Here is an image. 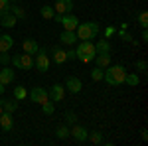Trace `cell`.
I'll return each instance as SVG.
<instances>
[{"label": "cell", "mask_w": 148, "mask_h": 146, "mask_svg": "<svg viewBox=\"0 0 148 146\" xmlns=\"http://www.w3.org/2000/svg\"><path fill=\"white\" fill-rule=\"evenodd\" d=\"M69 136H73L77 142H85L87 136H89V130L85 126H81V124H73V128L69 130Z\"/></svg>", "instance_id": "cell-8"}, {"label": "cell", "mask_w": 148, "mask_h": 146, "mask_svg": "<svg viewBox=\"0 0 148 146\" xmlns=\"http://www.w3.org/2000/svg\"><path fill=\"white\" fill-rule=\"evenodd\" d=\"M56 134H57L59 140H65V138L69 136V126H59V128L56 130Z\"/></svg>", "instance_id": "cell-29"}, {"label": "cell", "mask_w": 148, "mask_h": 146, "mask_svg": "<svg viewBox=\"0 0 148 146\" xmlns=\"http://www.w3.org/2000/svg\"><path fill=\"white\" fill-rule=\"evenodd\" d=\"M10 2H18V0H10Z\"/></svg>", "instance_id": "cell-42"}, {"label": "cell", "mask_w": 148, "mask_h": 146, "mask_svg": "<svg viewBox=\"0 0 148 146\" xmlns=\"http://www.w3.org/2000/svg\"><path fill=\"white\" fill-rule=\"evenodd\" d=\"M53 111H56V103L53 101L47 99V101L42 103V112H44V114H53Z\"/></svg>", "instance_id": "cell-22"}, {"label": "cell", "mask_w": 148, "mask_h": 146, "mask_svg": "<svg viewBox=\"0 0 148 146\" xmlns=\"http://www.w3.org/2000/svg\"><path fill=\"white\" fill-rule=\"evenodd\" d=\"M140 136H142V140H146V138H148V130H146V128L140 130Z\"/></svg>", "instance_id": "cell-37"}, {"label": "cell", "mask_w": 148, "mask_h": 146, "mask_svg": "<svg viewBox=\"0 0 148 146\" xmlns=\"http://www.w3.org/2000/svg\"><path fill=\"white\" fill-rule=\"evenodd\" d=\"M59 40H61V44H65V45H73V44L79 42V40H77V34H75L73 30H63L61 36H59Z\"/></svg>", "instance_id": "cell-14"}, {"label": "cell", "mask_w": 148, "mask_h": 146, "mask_svg": "<svg viewBox=\"0 0 148 146\" xmlns=\"http://www.w3.org/2000/svg\"><path fill=\"white\" fill-rule=\"evenodd\" d=\"M142 40H144V42H148V32H146V30L142 32Z\"/></svg>", "instance_id": "cell-39"}, {"label": "cell", "mask_w": 148, "mask_h": 146, "mask_svg": "<svg viewBox=\"0 0 148 146\" xmlns=\"http://www.w3.org/2000/svg\"><path fill=\"white\" fill-rule=\"evenodd\" d=\"M87 138L91 140L93 144H103V134H101V132H97V130H95V132H89Z\"/></svg>", "instance_id": "cell-28"}, {"label": "cell", "mask_w": 148, "mask_h": 146, "mask_svg": "<svg viewBox=\"0 0 148 146\" xmlns=\"http://www.w3.org/2000/svg\"><path fill=\"white\" fill-rule=\"evenodd\" d=\"M10 12L16 16V18H26V12H24L20 6H12V4H10Z\"/></svg>", "instance_id": "cell-30"}, {"label": "cell", "mask_w": 148, "mask_h": 146, "mask_svg": "<svg viewBox=\"0 0 148 146\" xmlns=\"http://www.w3.org/2000/svg\"><path fill=\"white\" fill-rule=\"evenodd\" d=\"M63 95H65V87H63V85H59V83L51 85V87L47 89V97H49V101H53V103L63 101Z\"/></svg>", "instance_id": "cell-7"}, {"label": "cell", "mask_w": 148, "mask_h": 146, "mask_svg": "<svg viewBox=\"0 0 148 146\" xmlns=\"http://www.w3.org/2000/svg\"><path fill=\"white\" fill-rule=\"evenodd\" d=\"M107 71L103 79L109 83V85H123L125 83V77H126V69L123 65H107Z\"/></svg>", "instance_id": "cell-2"}, {"label": "cell", "mask_w": 148, "mask_h": 146, "mask_svg": "<svg viewBox=\"0 0 148 146\" xmlns=\"http://www.w3.org/2000/svg\"><path fill=\"white\" fill-rule=\"evenodd\" d=\"M75 53H77V59L79 61H83V63H89V61H93L95 59V56H97V51H95V44L93 42H79V45L75 47Z\"/></svg>", "instance_id": "cell-3"}, {"label": "cell", "mask_w": 148, "mask_h": 146, "mask_svg": "<svg viewBox=\"0 0 148 146\" xmlns=\"http://www.w3.org/2000/svg\"><path fill=\"white\" fill-rule=\"evenodd\" d=\"M2 95H4V85L0 83V97H2Z\"/></svg>", "instance_id": "cell-40"}, {"label": "cell", "mask_w": 148, "mask_h": 146, "mask_svg": "<svg viewBox=\"0 0 148 146\" xmlns=\"http://www.w3.org/2000/svg\"><path fill=\"white\" fill-rule=\"evenodd\" d=\"M136 69L144 73V71H146V61H144V59H138V61H136Z\"/></svg>", "instance_id": "cell-34"}, {"label": "cell", "mask_w": 148, "mask_h": 146, "mask_svg": "<svg viewBox=\"0 0 148 146\" xmlns=\"http://www.w3.org/2000/svg\"><path fill=\"white\" fill-rule=\"evenodd\" d=\"M22 49H24V53H30V56H36V53H38V49H40V44H38L36 40H24Z\"/></svg>", "instance_id": "cell-15"}, {"label": "cell", "mask_w": 148, "mask_h": 146, "mask_svg": "<svg viewBox=\"0 0 148 146\" xmlns=\"http://www.w3.org/2000/svg\"><path fill=\"white\" fill-rule=\"evenodd\" d=\"M0 126H2L4 130H10L12 126H14V119H12V112L2 111V114H0Z\"/></svg>", "instance_id": "cell-16"}, {"label": "cell", "mask_w": 148, "mask_h": 146, "mask_svg": "<svg viewBox=\"0 0 148 146\" xmlns=\"http://www.w3.org/2000/svg\"><path fill=\"white\" fill-rule=\"evenodd\" d=\"M65 53H67V59H77V53H75V49H73V47H71V49H67Z\"/></svg>", "instance_id": "cell-36"}, {"label": "cell", "mask_w": 148, "mask_h": 146, "mask_svg": "<svg viewBox=\"0 0 148 146\" xmlns=\"http://www.w3.org/2000/svg\"><path fill=\"white\" fill-rule=\"evenodd\" d=\"M93 61H97V67H107V65H111V53H97Z\"/></svg>", "instance_id": "cell-18"}, {"label": "cell", "mask_w": 148, "mask_h": 146, "mask_svg": "<svg viewBox=\"0 0 148 146\" xmlns=\"http://www.w3.org/2000/svg\"><path fill=\"white\" fill-rule=\"evenodd\" d=\"M49 97H47V89H44V87H34V89L30 91V101L32 103H42L47 101Z\"/></svg>", "instance_id": "cell-9"}, {"label": "cell", "mask_w": 148, "mask_h": 146, "mask_svg": "<svg viewBox=\"0 0 148 146\" xmlns=\"http://www.w3.org/2000/svg\"><path fill=\"white\" fill-rule=\"evenodd\" d=\"M75 34L79 42H93V38H97L99 34V24L97 22H79V26L75 28Z\"/></svg>", "instance_id": "cell-1"}, {"label": "cell", "mask_w": 148, "mask_h": 146, "mask_svg": "<svg viewBox=\"0 0 148 146\" xmlns=\"http://www.w3.org/2000/svg\"><path fill=\"white\" fill-rule=\"evenodd\" d=\"M10 61L16 69H32L34 67V57L30 53H16Z\"/></svg>", "instance_id": "cell-4"}, {"label": "cell", "mask_w": 148, "mask_h": 146, "mask_svg": "<svg viewBox=\"0 0 148 146\" xmlns=\"http://www.w3.org/2000/svg\"><path fill=\"white\" fill-rule=\"evenodd\" d=\"M12 45H14V38H10L8 34L0 36V53H2V51H10Z\"/></svg>", "instance_id": "cell-17"}, {"label": "cell", "mask_w": 148, "mask_h": 146, "mask_svg": "<svg viewBox=\"0 0 148 146\" xmlns=\"http://www.w3.org/2000/svg\"><path fill=\"white\" fill-rule=\"evenodd\" d=\"M65 89H67L69 93H79V91L83 89V83H81V79H77V77H67L65 79Z\"/></svg>", "instance_id": "cell-13"}, {"label": "cell", "mask_w": 148, "mask_h": 146, "mask_svg": "<svg viewBox=\"0 0 148 146\" xmlns=\"http://www.w3.org/2000/svg\"><path fill=\"white\" fill-rule=\"evenodd\" d=\"M53 16H56L53 6H42V18H46V20H53Z\"/></svg>", "instance_id": "cell-24"}, {"label": "cell", "mask_w": 148, "mask_h": 146, "mask_svg": "<svg viewBox=\"0 0 148 146\" xmlns=\"http://www.w3.org/2000/svg\"><path fill=\"white\" fill-rule=\"evenodd\" d=\"M65 123H67L69 126H73V124L77 123V117H75V112H67V114H65Z\"/></svg>", "instance_id": "cell-31"}, {"label": "cell", "mask_w": 148, "mask_h": 146, "mask_svg": "<svg viewBox=\"0 0 148 146\" xmlns=\"http://www.w3.org/2000/svg\"><path fill=\"white\" fill-rule=\"evenodd\" d=\"M16 22H18V18H16L10 10L8 12H0V26H4V28H14Z\"/></svg>", "instance_id": "cell-11"}, {"label": "cell", "mask_w": 148, "mask_h": 146, "mask_svg": "<svg viewBox=\"0 0 148 146\" xmlns=\"http://www.w3.org/2000/svg\"><path fill=\"white\" fill-rule=\"evenodd\" d=\"M121 38H123L125 42H132V36H130V34H126L125 30H121Z\"/></svg>", "instance_id": "cell-35"}, {"label": "cell", "mask_w": 148, "mask_h": 146, "mask_svg": "<svg viewBox=\"0 0 148 146\" xmlns=\"http://www.w3.org/2000/svg\"><path fill=\"white\" fill-rule=\"evenodd\" d=\"M125 83H126V85H130V87H136L138 83H140V77H138L136 73H126Z\"/></svg>", "instance_id": "cell-23"}, {"label": "cell", "mask_w": 148, "mask_h": 146, "mask_svg": "<svg viewBox=\"0 0 148 146\" xmlns=\"http://www.w3.org/2000/svg\"><path fill=\"white\" fill-rule=\"evenodd\" d=\"M103 75H105V69L103 67H95L91 71V79L93 81H103Z\"/></svg>", "instance_id": "cell-26"}, {"label": "cell", "mask_w": 148, "mask_h": 146, "mask_svg": "<svg viewBox=\"0 0 148 146\" xmlns=\"http://www.w3.org/2000/svg\"><path fill=\"white\" fill-rule=\"evenodd\" d=\"M26 89H24L22 85H18V87H14V99L16 101H22V99H26Z\"/></svg>", "instance_id": "cell-25"}, {"label": "cell", "mask_w": 148, "mask_h": 146, "mask_svg": "<svg viewBox=\"0 0 148 146\" xmlns=\"http://www.w3.org/2000/svg\"><path fill=\"white\" fill-rule=\"evenodd\" d=\"M10 59H12V57L8 56V51H2V53H0V63H2V65H8Z\"/></svg>", "instance_id": "cell-32"}, {"label": "cell", "mask_w": 148, "mask_h": 146, "mask_svg": "<svg viewBox=\"0 0 148 146\" xmlns=\"http://www.w3.org/2000/svg\"><path fill=\"white\" fill-rule=\"evenodd\" d=\"M14 79H16L14 69H10L8 65H4V69H0V83H2L4 87H6V85H10Z\"/></svg>", "instance_id": "cell-12"}, {"label": "cell", "mask_w": 148, "mask_h": 146, "mask_svg": "<svg viewBox=\"0 0 148 146\" xmlns=\"http://www.w3.org/2000/svg\"><path fill=\"white\" fill-rule=\"evenodd\" d=\"M95 51H97V53H109V51H111V44H109L107 40H99V42L95 44Z\"/></svg>", "instance_id": "cell-21"}, {"label": "cell", "mask_w": 148, "mask_h": 146, "mask_svg": "<svg viewBox=\"0 0 148 146\" xmlns=\"http://www.w3.org/2000/svg\"><path fill=\"white\" fill-rule=\"evenodd\" d=\"M34 67L38 71H42V73H46L47 69H49V57L46 56V49L42 47V49H38V53L34 57Z\"/></svg>", "instance_id": "cell-6"}, {"label": "cell", "mask_w": 148, "mask_h": 146, "mask_svg": "<svg viewBox=\"0 0 148 146\" xmlns=\"http://www.w3.org/2000/svg\"><path fill=\"white\" fill-rule=\"evenodd\" d=\"M114 34V28H111V26H109V28H107V36H113Z\"/></svg>", "instance_id": "cell-38"}, {"label": "cell", "mask_w": 148, "mask_h": 146, "mask_svg": "<svg viewBox=\"0 0 148 146\" xmlns=\"http://www.w3.org/2000/svg\"><path fill=\"white\" fill-rule=\"evenodd\" d=\"M53 18L63 26V30H73L75 32V28L79 26V18L75 14H56Z\"/></svg>", "instance_id": "cell-5"}, {"label": "cell", "mask_w": 148, "mask_h": 146, "mask_svg": "<svg viewBox=\"0 0 148 146\" xmlns=\"http://www.w3.org/2000/svg\"><path fill=\"white\" fill-rule=\"evenodd\" d=\"M0 107H2L4 111H8V112H14L18 109V101H16V99H14V101H10V99H0Z\"/></svg>", "instance_id": "cell-20"}, {"label": "cell", "mask_w": 148, "mask_h": 146, "mask_svg": "<svg viewBox=\"0 0 148 146\" xmlns=\"http://www.w3.org/2000/svg\"><path fill=\"white\" fill-rule=\"evenodd\" d=\"M10 0H0V12H8L10 10Z\"/></svg>", "instance_id": "cell-33"}, {"label": "cell", "mask_w": 148, "mask_h": 146, "mask_svg": "<svg viewBox=\"0 0 148 146\" xmlns=\"http://www.w3.org/2000/svg\"><path fill=\"white\" fill-rule=\"evenodd\" d=\"M51 53H53V61H56L57 65H61V63H65V61H67V53H65V49H59V47H56Z\"/></svg>", "instance_id": "cell-19"}, {"label": "cell", "mask_w": 148, "mask_h": 146, "mask_svg": "<svg viewBox=\"0 0 148 146\" xmlns=\"http://www.w3.org/2000/svg\"><path fill=\"white\" fill-rule=\"evenodd\" d=\"M53 10H56V14H71L73 12V0H56Z\"/></svg>", "instance_id": "cell-10"}, {"label": "cell", "mask_w": 148, "mask_h": 146, "mask_svg": "<svg viewBox=\"0 0 148 146\" xmlns=\"http://www.w3.org/2000/svg\"><path fill=\"white\" fill-rule=\"evenodd\" d=\"M2 111H4V109H2V107H0V114H2Z\"/></svg>", "instance_id": "cell-41"}, {"label": "cell", "mask_w": 148, "mask_h": 146, "mask_svg": "<svg viewBox=\"0 0 148 146\" xmlns=\"http://www.w3.org/2000/svg\"><path fill=\"white\" fill-rule=\"evenodd\" d=\"M138 24L142 26V30H146V28H148V12L146 10H142L140 14H138Z\"/></svg>", "instance_id": "cell-27"}]
</instances>
